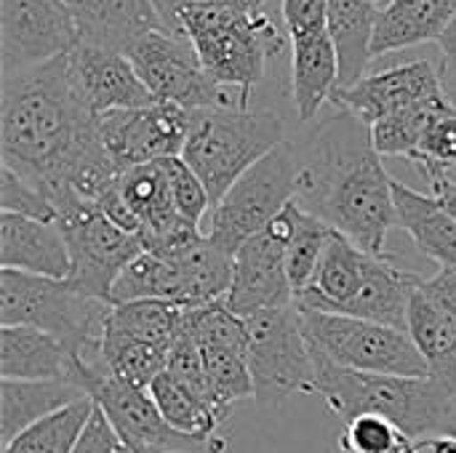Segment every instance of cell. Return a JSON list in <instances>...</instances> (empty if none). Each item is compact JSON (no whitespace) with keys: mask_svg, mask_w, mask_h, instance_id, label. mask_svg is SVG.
Listing matches in <instances>:
<instances>
[{"mask_svg":"<svg viewBox=\"0 0 456 453\" xmlns=\"http://www.w3.org/2000/svg\"><path fill=\"white\" fill-rule=\"evenodd\" d=\"M374 3H377V5H382V3H385V5H387V3H393V0H374Z\"/></svg>","mask_w":456,"mask_h":453,"instance_id":"obj_52","label":"cell"},{"mask_svg":"<svg viewBox=\"0 0 456 453\" xmlns=\"http://www.w3.org/2000/svg\"><path fill=\"white\" fill-rule=\"evenodd\" d=\"M0 214H19L37 222H56L53 203L27 179L0 166Z\"/></svg>","mask_w":456,"mask_h":453,"instance_id":"obj_42","label":"cell"},{"mask_svg":"<svg viewBox=\"0 0 456 453\" xmlns=\"http://www.w3.org/2000/svg\"><path fill=\"white\" fill-rule=\"evenodd\" d=\"M454 101L446 96H438L433 101L417 104L411 109H403L398 115H390L385 120H377L371 125V136H374V147L382 158H411L414 150L419 147L425 131L430 128V123L446 112H454Z\"/></svg>","mask_w":456,"mask_h":453,"instance_id":"obj_35","label":"cell"},{"mask_svg":"<svg viewBox=\"0 0 456 453\" xmlns=\"http://www.w3.org/2000/svg\"><path fill=\"white\" fill-rule=\"evenodd\" d=\"M366 262H369V254L358 248L350 238L334 230L313 280L307 283V288H302L294 296V307L302 312L345 315L350 302L358 296L363 286Z\"/></svg>","mask_w":456,"mask_h":453,"instance_id":"obj_19","label":"cell"},{"mask_svg":"<svg viewBox=\"0 0 456 453\" xmlns=\"http://www.w3.org/2000/svg\"><path fill=\"white\" fill-rule=\"evenodd\" d=\"M422 288L452 315V320L456 323V272H446L441 270L436 278H425L422 280Z\"/></svg>","mask_w":456,"mask_h":453,"instance_id":"obj_48","label":"cell"},{"mask_svg":"<svg viewBox=\"0 0 456 453\" xmlns=\"http://www.w3.org/2000/svg\"><path fill=\"white\" fill-rule=\"evenodd\" d=\"M163 166L168 174V187H171V200H174L176 214L184 222L200 227L203 216L211 214V208H214V200H211L206 184L198 179V174L182 158H166Z\"/></svg>","mask_w":456,"mask_h":453,"instance_id":"obj_41","label":"cell"},{"mask_svg":"<svg viewBox=\"0 0 456 453\" xmlns=\"http://www.w3.org/2000/svg\"><path fill=\"white\" fill-rule=\"evenodd\" d=\"M187 315H190L187 307L174 304V302H158V299L110 304L104 336L171 347L174 339L179 336Z\"/></svg>","mask_w":456,"mask_h":453,"instance_id":"obj_30","label":"cell"},{"mask_svg":"<svg viewBox=\"0 0 456 453\" xmlns=\"http://www.w3.org/2000/svg\"><path fill=\"white\" fill-rule=\"evenodd\" d=\"M107 315L110 302L88 299L67 280L0 270V326L37 328L91 366H102Z\"/></svg>","mask_w":456,"mask_h":453,"instance_id":"obj_6","label":"cell"},{"mask_svg":"<svg viewBox=\"0 0 456 453\" xmlns=\"http://www.w3.org/2000/svg\"><path fill=\"white\" fill-rule=\"evenodd\" d=\"M406 453H456V433H436L422 441H414Z\"/></svg>","mask_w":456,"mask_h":453,"instance_id":"obj_50","label":"cell"},{"mask_svg":"<svg viewBox=\"0 0 456 453\" xmlns=\"http://www.w3.org/2000/svg\"><path fill=\"white\" fill-rule=\"evenodd\" d=\"M299 320L310 350L342 368L387 376H430L409 331L331 312L299 310Z\"/></svg>","mask_w":456,"mask_h":453,"instance_id":"obj_8","label":"cell"},{"mask_svg":"<svg viewBox=\"0 0 456 453\" xmlns=\"http://www.w3.org/2000/svg\"><path fill=\"white\" fill-rule=\"evenodd\" d=\"M456 19V0H393L379 8L374 32V56L441 40Z\"/></svg>","mask_w":456,"mask_h":453,"instance_id":"obj_24","label":"cell"},{"mask_svg":"<svg viewBox=\"0 0 456 453\" xmlns=\"http://www.w3.org/2000/svg\"><path fill=\"white\" fill-rule=\"evenodd\" d=\"M267 0H152L158 16H160V24L174 32L176 29V21L184 11H192V8H243V11H262Z\"/></svg>","mask_w":456,"mask_h":453,"instance_id":"obj_45","label":"cell"},{"mask_svg":"<svg viewBox=\"0 0 456 453\" xmlns=\"http://www.w3.org/2000/svg\"><path fill=\"white\" fill-rule=\"evenodd\" d=\"M0 267L27 275L67 280L69 248L56 222H37L19 214H0Z\"/></svg>","mask_w":456,"mask_h":453,"instance_id":"obj_18","label":"cell"},{"mask_svg":"<svg viewBox=\"0 0 456 453\" xmlns=\"http://www.w3.org/2000/svg\"><path fill=\"white\" fill-rule=\"evenodd\" d=\"M425 280V278H422ZM419 286L409 304V336L428 363L430 379L456 400V323L452 315Z\"/></svg>","mask_w":456,"mask_h":453,"instance_id":"obj_25","label":"cell"},{"mask_svg":"<svg viewBox=\"0 0 456 453\" xmlns=\"http://www.w3.org/2000/svg\"><path fill=\"white\" fill-rule=\"evenodd\" d=\"M53 208L72 259L67 283L88 299L110 302L120 272L144 251L139 235L120 230L96 203L77 195L61 198Z\"/></svg>","mask_w":456,"mask_h":453,"instance_id":"obj_9","label":"cell"},{"mask_svg":"<svg viewBox=\"0 0 456 453\" xmlns=\"http://www.w3.org/2000/svg\"><path fill=\"white\" fill-rule=\"evenodd\" d=\"M433 198L441 203V208H444V211H446V214H449V216L456 222V182L449 179L446 184H441V187L433 192Z\"/></svg>","mask_w":456,"mask_h":453,"instance_id":"obj_51","label":"cell"},{"mask_svg":"<svg viewBox=\"0 0 456 453\" xmlns=\"http://www.w3.org/2000/svg\"><path fill=\"white\" fill-rule=\"evenodd\" d=\"M69 67L86 104L96 117L115 109L150 107L158 101L123 51L80 43L69 53Z\"/></svg>","mask_w":456,"mask_h":453,"instance_id":"obj_17","label":"cell"},{"mask_svg":"<svg viewBox=\"0 0 456 453\" xmlns=\"http://www.w3.org/2000/svg\"><path fill=\"white\" fill-rule=\"evenodd\" d=\"M96 403L86 395L67 409L35 422L16 441H11L3 453H72Z\"/></svg>","mask_w":456,"mask_h":453,"instance_id":"obj_34","label":"cell"},{"mask_svg":"<svg viewBox=\"0 0 456 453\" xmlns=\"http://www.w3.org/2000/svg\"><path fill=\"white\" fill-rule=\"evenodd\" d=\"M409 160L422 171L425 182L430 184V195L449 182V171L456 166V109L430 123Z\"/></svg>","mask_w":456,"mask_h":453,"instance_id":"obj_39","label":"cell"},{"mask_svg":"<svg viewBox=\"0 0 456 453\" xmlns=\"http://www.w3.org/2000/svg\"><path fill=\"white\" fill-rule=\"evenodd\" d=\"M315 395L345 425L358 417H382L409 441L444 433L454 414V398L430 376H387L342 368L313 350Z\"/></svg>","mask_w":456,"mask_h":453,"instance_id":"obj_3","label":"cell"},{"mask_svg":"<svg viewBox=\"0 0 456 453\" xmlns=\"http://www.w3.org/2000/svg\"><path fill=\"white\" fill-rule=\"evenodd\" d=\"M409 441L393 422L382 417H358L345 425L339 453H406Z\"/></svg>","mask_w":456,"mask_h":453,"instance_id":"obj_40","label":"cell"},{"mask_svg":"<svg viewBox=\"0 0 456 453\" xmlns=\"http://www.w3.org/2000/svg\"><path fill=\"white\" fill-rule=\"evenodd\" d=\"M174 32L192 43L203 69L219 85L238 91L246 107L267 64L291 53L286 29L265 8H192L179 16Z\"/></svg>","mask_w":456,"mask_h":453,"instance_id":"obj_4","label":"cell"},{"mask_svg":"<svg viewBox=\"0 0 456 453\" xmlns=\"http://www.w3.org/2000/svg\"><path fill=\"white\" fill-rule=\"evenodd\" d=\"M254 400L275 409L294 392H315V360L294 304L246 318Z\"/></svg>","mask_w":456,"mask_h":453,"instance_id":"obj_11","label":"cell"},{"mask_svg":"<svg viewBox=\"0 0 456 453\" xmlns=\"http://www.w3.org/2000/svg\"><path fill=\"white\" fill-rule=\"evenodd\" d=\"M377 19L379 5L374 0H329V35L339 56V88L366 77V67L374 59Z\"/></svg>","mask_w":456,"mask_h":453,"instance_id":"obj_27","label":"cell"},{"mask_svg":"<svg viewBox=\"0 0 456 453\" xmlns=\"http://www.w3.org/2000/svg\"><path fill=\"white\" fill-rule=\"evenodd\" d=\"M118 179H120V176H118ZM96 206H99V211H102L112 224H118L120 230H126V232H131V235H139L142 224H139L136 214L128 208V203H126V198H123L118 182L96 200Z\"/></svg>","mask_w":456,"mask_h":453,"instance_id":"obj_47","label":"cell"},{"mask_svg":"<svg viewBox=\"0 0 456 453\" xmlns=\"http://www.w3.org/2000/svg\"><path fill=\"white\" fill-rule=\"evenodd\" d=\"M286 142V123L273 109H192L182 160L206 184L214 206L230 187Z\"/></svg>","mask_w":456,"mask_h":453,"instance_id":"obj_5","label":"cell"},{"mask_svg":"<svg viewBox=\"0 0 456 453\" xmlns=\"http://www.w3.org/2000/svg\"><path fill=\"white\" fill-rule=\"evenodd\" d=\"M168 347L134 342V339H118V336H102V366L110 376L150 390L152 382L166 374Z\"/></svg>","mask_w":456,"mask_h":453,"instance_id":"obj_36","label":"cell"},{"mask_svg":"<svg viewBox=\"0 0 456 453\" xmlns=\"http://www.w3.org/2000/svg\"><path fill=\"white\" fill-rule=\"evenodd\" d=\"M72 384L104 411L120 438V446L131 453H227V443L222 438L195 441L176 433L160 417L150 390H139L110 376L104 366L77 360Z\"/></svg>","mask_w":456,"mask_h":453,"instance_id":"obj_10","label":"cell"},{"mask_svg":"<svg viewBox=\"0 0 456 453\" xmlns=\"http://www.w3.org/2000/svg\"><path fill=\"white\" fill-rule=\"evenodd\" d=\"M171 262H176L179 280H182V307L200 310V307L224 302L232 286L235 256L222 251L208 235L198 246H192L187 254Z\"/></svg>","mask_w":456,"mask_h":453,"instance_id":"obj_29","label":"cell"},{"mask_svg":"<svg viewBox=\"0 0 456 453\" xmlns=\"http://www.w3.org/2000/svg\"><path fill=\"white\" fill-rule=\"evenodd\" d=\"M331 232L334 230L326 222H321L318 216H313L297 206V224H294V235H291L289 251H286V270H289L294 296L302 288H307V283L313 280Z\"/></svg>","mask_w":456,"mask_h":453,"instance_id":"obj_37","label":"cell"},{"mask_svg":"<svg viewBox=\"0 0 456 453\" xmlns=\"http://www.w3.org/2000/svg\"><path fill=\"white\" fill-rule=\"evenodd\" d=\"M150 395H152L160 417L176 433L195 438V441H214L216 438V430L222 427V422L214 414V409L198 392H192L187 384L174 379L171 374H160L152 382Z\"/></svg>","mask_w":456,"mask_h":453,"instance_id":"obj_32","label":"cell"},{"mask_svg":"<svg viewBox=\"0 0 456 453\" xmlns=\"http://www.w3.org/2000/svg\"><path fill=\"white\" fill-rule=\"evenodd\" d=\"M281 16L289 40L329 32V0H281Z\"/></svg>","mask_w":456,"mask_h":453,"instance_id":"obj_44","label":"cell"},{"mask_svg":"<svg viewBox=\"0 0 456 453\" xmlns=\"http://www.w3.org/2000/svg\"><path fill=\"white\" fill-rule=\"evenodd\" d=\"M118 451H120V438L115 435V430H112L110 419L104 417V411L96 406L72 453H118Z\"/></svg>","mask_w":456,"mask_h":453,"instance_id":"obj_46","label":"cell"},{"mask_svg":"<svg viewBox=\"0 0 456 453\" xmlns=\"http://www.w3.org/2000/svg\"><path fill=\"white\" fill-rule=\"evenodd\" d=\"M297 224V206L291 203L275 222L240 246L232 262V286L224 304L238 318H251L265 310L294 304V288L286 270V251Z\"/></svg>","mask_w":456,"mask_h":453,"instance_id":"obj_13","label":"cell"},{"mask_svg":"<svg viewBox=\"0 0 456 453\" xmlns=\"http://www.w3.org/2000/svg\"><path fill=\"white\" fill-rule=\"evenodd\" d=\"M83 45H102L128 53L152 29H166L152 0H64Z\"/></svg>","mask_w":456,"mask_h":453,"instance_id":"obj_20","label":"cell"},{"mask_svg":"<svg viewBox=\"0 0 456 453\" xmlns=\"http://www.w3.org/2000/svg\"><path fill=\"white\" fill-rule=\"evenodd\" d=\"M446 93L449 91L444 88L441 69H436L428 59H417L409 64L366 75L350 88H337L331 104L374 125L377 120H385L390 115H398L403 109H411Z\"/></svg>","mask_w":456,"mask_h":453,"instance_id":"obj_16","label":"cell"},{"mask_svg":"<svg viewBox=\"0 0 456 453\" xmlns=\"http://www.w3.org/2000/svg\"><path fill=\"white\" fill-rule=\"evenodd\" d=\"M166 374L187 384L192 392H198L208 403V387H206V366H203V350L192 339V334L182 326L179 336L168 347V360H166ZM211 406V403H208Z\"/></svg>","mask_w":456,"mask_h":453,"instance_id":"obj_43","label":"cell"},{"mask_svg":"<svg viewBox=\"0 0 456 453\" xmlns=\"http://www.w3.org/2000/svg\"><path fill=\"white\" fill-rule=\"evenodd\" d=\"M118 187H120L128 208L136 214V219L142 224L139 232L163 230L182 219L171 200V187H168V174H166L163 160L134 166V168L123 171L118 179Z\"/></svg>","mask_w":456,"mask_h":453,"instance_id":"obj_31","label":"cell"},{"mask_svg":"<svg viewBox=\"0 0 456 453\" xmlns=\"http://www.w3.org/2000/svg\"><path fill=\"white\" fill-rule=\"evenodd\" d=\"M393 198L398 227L411 235L419 254L433 259L441 270L456 272V222L441 208V203L398 179H393Z\"/></svg>","mask_w":456,"mask_h":453,"instance_id":"obj_26","label":"cell"},{"mask_svg":"<svg viewBox=\"0 0 456 453\" xmlns=\"http://www.w3.org/2000/svg\"><path fill=\"white\" fill-rule=\"evenodd\" d=\"M118 453H131V451H128V449H126V446H120V451H118Z\"/></svg>","mask_w":456,"mask_h":453,"instance_id":"obj_53","label":"cell"},{"mask_svg":"<svg viewBox=\"0 0 456 453\" xmlns=\"http://www.w3.org/2000/svg\"><path fill=\"white\" fill-rule=\"evenodd\" d=\"M86 398V392L69 382H19L0 379V435L3 449L16 441L35 422L67 409Z\"/></svg>","mask_w":456,"mask_h":453,"instance_id":"obj_28","label":"cell"},{"mask_svg":"<svg viewBox=\"0 0 456 453\" xmlns=\"http://www.w3.org/2000/svg\"><path fill=\"white\" fill-rule=\"evenodd\" d=\"M438 45H441V56H444V64H441L444 88L456 91V19L449 24V29L441 35Z\"/></svg>","mask_w":456,"mask_h":453,"instance_id":"obj_49","label":"cell"},{"mask_svg":"<svg viewBox=\"0 0 456 453\" xmlns=\"http://www.w3.org/2000/svg\"><path fill=\"white\" fill-rule=\"evenodd\" d=\"M80 45L64 0H0V72L13 75Z\"/></svg>","mask_w":456,"mask_h":453,"instance_id":"obj_14","label":"cell"},{"mask_svg":"<svg viewBox=\"0 0 456 453\" xmlns=\"http://www.w3.org/2000/svg\"><path fill=\"white\" fill-rule=\"evenodd\" d=\"M299 163L294 142H283L254 168H248L230 192L211 208L208 238L235 256L243 243L275 222L297 198Z\"/></svg>","mask_w":456,"mask_h":453,"instance_id":"obj_7","label":"cell"},{"mask_svg":"<svg viewBox=\"0 0 456 453\" xmlns=\"http://www.w3.org/2000/svg\"><path fill=\"white\" fill-rule=\"evenodd\" d=\"M75 358L59 339L29 326H0V379L69 382Z\"/></svg>","mask_w":456,"mask_h":453,"instance_id":"obj_21","label":"cell"},{"mask_svg":"<svg viewBox=\"0 0 456 453\" xmlns=\"http://www.w3.org/2000/svg\"><path fill=\"white\" fill-rule=\"evenodd\" d=\"M147 299L182 304V280H179L176 262L142 251L115 280L110 304L147 302Z\"/></svg>","mask_w":456,"mask_h":453,"instance_id":"obj_33","label":"cell"},{"mask_svg":"<svg viewBox=\"0 0 456 453\" xmlns=\"http://www.w3.org/2000/svg\"><path fill=\"white\" fill-rule=\"evenodd\" d=\"M299 187L294 203L350 238L366 254L382 256L398 227L393 176L374 147L371 125L347 109L318 120L299 142Z\"/></svg>","mask_w":456,"mask_h":453,"instance_id":"obj_2","label":"cell"},{"mask_svg":"<svg viewBox=\"0 0 456 453\" xmlns=\"http://www.w3.org/2000/svg\"><path fill=\"white\" fill-rule=\"evenodd\" d=\"M419 280H422L419 275L398 267L393 256L369 254L363 286H361L358 296L350 302L345 315L406 331L409 328L411 294L419 286Z\"/></svg>","mask_w":456,"mask_h":453,"instance_id":"obj_22","label":"cell"},{"mask_svg":"<svg viewBox=\"0 0 456 453\" xmlns=\"http://www.w3.org/2000/svg\"><path fill=\"white\" fill-rule=\"evenodd\" d=\"M184 328L203 350H230L248 355V326L224 302L190 310Z\"/></svg>","mask_w":456,"mask_h":453,"instance_id":"obj_38","label":"cell"},{"mask_svg":"<svg viewBox=\"0 0 456 453\" xmlns=\"http://www.w3.org/2000/svg\"><path fill=\"white\" fill-rule=\"evenodd\" d=\"M190 109L155 101L136 109H115L99 115V139L115 168L123 174L134 166L182 158L190 133Z\"/></svg>","mask_w":456,"mask_h":453,"instance_id":"obj_15","label":"cell"},{"mask_svg":"<svg viewBox=\"0 0 456 453\" xmlns=\"http://www.w3.org/2000/svg\"><path fill=\"white\" fill-rule=\"evenodd\" d=\"M339 88V56L329 32L291 40V101L299 123H313Z\"/></svg>","mask_w":456,"mask_h":453,"instance_id":"obj_23","label":"cell"},{"mask_svg":"<svg viewBox=\"0 0 456 453\" xmlns=\"http://www.w3.org/2000/svg\"><path fill=\"white\" fill-rule=\"evenodd\" d=\"M128 59L136 67L142 83L158 101H168L184 109H214V107H246L243 96L232 88L219 85L200 64L192 43L168 29H152L142 35L131 48Z\"/></svg>","mask_w":456,"mask_h":453,"instance_id":"obj_12","label":"cell"},{"mask_svg":"<svg viewBox=\"0 0 456 453\" xmlns=\"http://www.w3.org/2000/svg\"><path fill=\"white\" fill-rule=\"evenodd\" d=\"M69 53L48 64L3 75L0 158L53 206L77 195L96 203L120 176L99 139Z\"/></svg>","mask_w":456,"mask_h":453,"instance_id":"obj_1","label":"cell"}]
</instances>
